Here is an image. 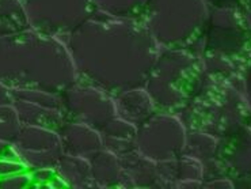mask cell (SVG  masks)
<instances>
[{
  "label": "cell",
  "mask_w": 251,
  "mask_h": 189,
  "mask_svg": "<svg viewBox=\"0 0 251 189\" xmlns=\"http://www.w3.org/2000/svg\"><path fill=\"white\" fill-rule=\"evenodd\" d=\"M11 102L22 125L59 131L68 120L59 93L44 90H10Z\"/></svg>",
  "instance_id": "cell-10"
},
{
  "label": "cell",
  "mask_w": 251,
  "mask_h": 189,
  "mask_svg": "<svg viewBox=\"0 0 251 189\" xmlns=\"http://www.w3.org/2000/svg\"><path fill=\"white\" fill-rule=\"evenodd\" d=\"M123 167L121 188H156L158 166L150 158L141 155L137 150L118 157Z\"/></svg>",
  "instance_id": "cell-13"
},
{
  "label": "cell",
  "mask_w": 251,
  "mask_h": 189,
  "mask_svg": "<svg viewBox=\"0 0 251 189\" xmlns=\"http://www.w3.org/2000/svg\"><path fill=\"white\" fill-rule=\"evenodd\" d=\"M63 153L90 158L102 148L100 131L93 127L72 120H67L57 131Z\"/></svg>",
  "instance_id": "cell-12"
},
{
  "label": "cell",
  "mask_w": 251,
  "mask_h": 189,
  "mask_svg": "<svg viewBox=\"0 0 251 189\" xmlns=\"http://www.w3.org/2000/svg\"><path fill=\"white\" fill-rule=\"evenodd\" d=\"M56 173L68 188H97L87 158L63 154L54 166Z\"/></svg>",
  "instance_id": "cell-17"
},
{
  "label": "cell",
  "mask_w": 251,
  "mask_h": 189,
  "mask_svg": "<svg viewBox=\"0 0 251 189\" xmlns=\"http://www.w3.org/2000/svg\"><path fill=\"white\" fill-rule=\"evenodd\" d=\"M117 117L128 121L136 128L156 112V107L144 87L130 89L114 97Z\"/></svg>",
  "instance_id": "cell-14"
},
{
  "label": "cell",
  "mask_w": 251,
  "mask_h": 189,
  "mask_svg": "<svg viewBox=\"0 0 251 189\" xmlns=\"http://www.w3.org/2000/svg\"><path fill=\"white\" fill-rule=\"evenodd\" d=\"M147 3L148 0H93L94 11L124 19L141 18Z\"/></svg>",
  "instance_id": "cell-18"
},
{
  "label": "cell",
  "mask_w": 251,
  "mask_h": 189,
  "mask_svg": "<svg viewBox=\"0 0 251 189\" xmlns=\"http://www.w3.org/2000/svg\"><path fill=\"white\" fill-rule=\"evenodd\" d=\"M240 8H242V11L245 14L246 21H247V24H249L251 29V0H243Z\"/></svg>",
  "instance_id": "cell-26"
},
{
  "label": "cell",
  "mask_w": 251,
  "mask_h": 189,
  "mask_svg": "<svg viewBox=\"0 0 251 189\" xmlns=\"http://www.w3.org/2000/svg\"><path fill=\"white\" fill-rule=\"evenodd\" d=\"M24 7L21 0H0V36L27 29Z\"/></svg>",
  "instance_id": "cell-20"
},
{
  "label": "cell",
  "mask_w": 251,
  "mask_h": 189,
  "mask_svg": "<svg viewBox=\"0 0 251 189\" xmlns=\"http://www.w3.org/2000/svg\"><path fill=\"white\" fill-rule=\"evenodd\" d=\"M208 15L205 0H148L140 19L160 49L187 48L200 54Z\"/></svg>",
  "instance_id": "cell-6"
},
{
  "label": "cell",
  "mask_w": 251,
  "mask_h": 189,
  "mask_svg": "<svg viewBox=\"0 0 251 189\" xmlns=\"http://www.w3.org/2000/svg\"><path fill=\"white\" fill-rule=\"evenodd\" d=\"M11 146L27 170L54 167L64 154L57 131L34 125H22Z\"/></svg>",
  "instance_id": "cell-11"
},
{
  "label": "cell",
  "mask_w": 251,
  "mask_h": 189,
  "mask_svg": "<svg viewBox=\"0 0 251 189\" xmlns=\"http://www.w3.org/2000/svg\"><path fill=\"white\" fill-rule=\"evenodd\" d=\"M76 77L111 95L144 87L160 48L144 22L94 11L64 40Z\"/></svg>",
  "instance_id": "cell-1"
},
{
  "label": "cell",
  "mask_w": 251,
  "mask_h": 189,
  "mask_svg": "<svg viewBox=\"0 0 251 189\" xmlns=\"http://www.w3.org/2000/svg\"><path fill=\"white\" fill-rule=\"evenodd\" d=\"M217 144L219 139L215 136L200 131H187L183 154L202 163L204 161L210 160L216 155Z\"/></svg>",
  "instance_id": "cell-19"
},
{
  "label": "cell",
  "mask_w": 251,
  "mask_h": 189,
  "mask_svg": "<svg viewBox=\"0 0 251 189\" xmlns=\"http://www.w3.org/2000/svg\"><path fill=\"white\" fill-rule=\"evenodd\" d=\"M176 114L187 131L220 140L236 134L249 121L251 110L239 86L205 72L197 91Z\"/></svg>",
  "instance_id": "cell-4"
},
{
  "label": "cell",
  "mask_w": 251,
  "mask_h": 189,
  "mask_svg": "<svg viewBox=\"0 0 251 189\" xmlns=\"http://www.w3.org/2000/svg\"><path fill=\"white\" fill-rule=\"evenodd\" d=\"M29 27L64 41L94 12L93 0H21Z\"/></svg>",
  "instance_id": "cell-7"
},
{
  "label": "cell",
  "mask_w": 251,
  "mask_h": 189,
  "mask_svg": "<svg viewBox=\"0 0 251 189\" xmlns=\"http://www.w3.org/2000/svg\"><path fill=\"white\" fill-rule=\"evenodd\" d=\"M200 56L208 75L243 83L251 67V29L240 7L209 8Z\"/></svg>",
  "instance_id": "cell-3"
},
{
  "label": "cell",
  "mask_w": 251,
  "mask_h": 189,
  "mask_svg": "<svg viewBox=\"0 0 251 189\" xmlns=\"http://www.w3.org/2000/svg\"><path fill=\"white\" fill-rule=\"evenodd\" d=\"M7 146H8L7 143L0 142V155H1V154L4 153V150H6V148H7Z\"/></svg>",
  "instance_id": "cell-28"
},
{
  "label": "cell",
  "mask_w": 251,
  "mask_h": 189,
  "mask_svg": "<svg viewBox=\"0 0 251 189\" xmlns=\"http://www.w3.org/2000/svg\"><path fill=\"white\" fill-rule=\"evenodd\" d=\"M31 178V187H48L50 188L53 180L57 177L54 167H37L29 170Z\"/></svg>",
  "instance_id": "cell-23"
},
{
  "label": "cell",
  "mask_w": 251,
  "mask_h": 189,
  "mask_svg": "<svg viewBox=\"0 0 251 189\" xmlns=\"http://www.w3.org/2000/svg\"><path fill=\"white\" fill-rule=\"evenodd\" d=\"M76 79L63 40L31 27L0 36V83L8 90H44L60 94Z\"/></svg>",
  "instance_id": "cell-2"
},
{
  "label": "cell",
  "mask_w": 251,
  "mask_h": 189,
  "mask_svg": "<svg viewBox=\"0 0 251 189\" xmlns=\"http://www.w3.org/2000/svg\"><path fill=\"white\" fill-rule=\"evenodd\" d=\"M90 169L93 181L97 188H116L120 187L123 177V167L117 155L105 148L94 153L90 158Z\"/></svg>",
  "instance_id": "cell-16"
},
{
  "label": "cell",
  "mask_w": 251,
  "mask_h": 189,
  "mask_svg": "<svg viewBox=\"0 0 251 189\" xmlns=\"http://www.w3.org/2000/svg\"><path fill=\"white\" fill-rule=\"evenodd\" d=\"M209 8L213 7H240L243 0H205Z\"/></svg>",
  "instance_id": "cell-25"
},
{
  "label": "cell",
  "mask_w": 251,
  "mask_h": 189,
  "mask_svg": "<svg viewBox=\"0 0 251 189\" xmlns=\"http://www.w3.org/2000/svg\"><path fill=\"white\" fill-rule=\"evenodd\" d=\"M21 128L22 123L12 102L0 104V142L12 144Z\"/></svg>",
  "instance_id": "cell-21"
},
{
  "label": "cell",
  "mask_w": 251,
  "mask_h": 189,
  "mask_svg": "<svg viewBox=\"0 0 251 189\" xmlns=\"http://www.w3.org/2000/svg\"><path fill=\"white\" fill-rule=\"evenodd\" d=\"M136 131L137 128L128 121L114 117L100 131L102 148L117 157L133 151L136 150Z\"/></svg>",
  "instance_id": "cell-15"
},
{
  "label": "cell",
  "mask_w": 251,
  "mask_h": 189,
  "mask_svg": "<svg viewBox=\"0 0 251 189\" xmlns=\"http://www.w3.org/2000/svg\"><path fill=\"white\" fill-rule=\"evenodd\" d=\"M31 187L29 170L19 171L7 177H0V189H24Z\"/></svg>",
  "instance_id": "cell-22"
},
{
  "label": "cell",
  "mask_w": 251,
  "mask_h": 189,
  "mask_svg": "<svg viewBox=\"0 0 251 189\" xmlns=\"http://www.w3.org/2000/svg\"><path fill=\"white\" fill-rule=\"evenodd\" d=\"M204 77L201 56L193 49H160L144 89L156 110L176 114L197 91Z\"/></svg>",
  "instance_id": "cell-5"
},
{
  "label": "cell",
  "mask_w": 251,
  "mask_h": 189,
  "mask_svg": "<svg viewBox=\"0 0 251 189\" xmlns=\"http://www.w3.org/2000/svg\"><path fill=\"white\" fill-rule=\"evenodd\" d=\"M186 134L178 114L156 110L137 127L136 150L153 162L174 160L183 154Z\"/></svg>",
  "instance_id": "cell-8"
},
{
  "label": "cell",
  "mask_w": 251,
  "mask_h": 189,
  "mask_svg": "<svg viewBox=\"0 0 251 189\" xmlns=\"http://www.w3.org/2000/svg\"><path fill=\"white\" fill-rule=\"evenodd\" d=\"M60 97L68 120L87 124L97 131L117 117L114 98L80 79L63 90Z\"/></svg>",
  "instance_id": "cell-9"
},
{
  "label": "cell",
  "mask_w": 251,
  "mask_h": 189,
  "mask_svg": "<svg viewBox=\"0 0 251 189\" xmlns=\"http://www.w3.org/2000/svg\"><path fill=\"white\" fill-rule=\"evenodd\" d=\"M6 102H11V91L4 84L0 83V104H6Z\"/></svg>",
  "instance_id": "cell-27"
},
{
  "label": "cell",
  "mask_w": 251,
  "mask_h": 189,
  "mask_svg": "<svg viewBox=\"0 0 251 189\" xmlns=\"http://www.w3.org/2000/svg\"><path fill=\"white\" fill-rule=\"evenodd\" d=\"M25 170H27V167L19 158L0 155V177H7Z\"/></svg>",
  "instance_id": "cell-24"
}]
</instances>
